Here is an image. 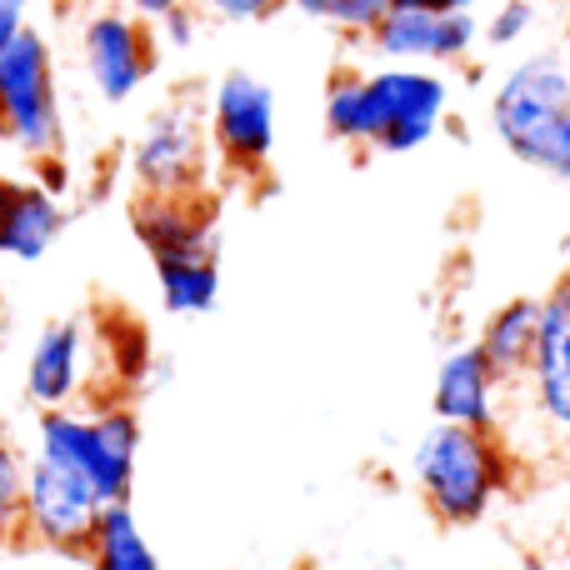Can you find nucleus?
Instances as JSON below:
<instances>
[{"instance_id":"nucleus-1","label":"nucleus","mask_w":570,"mask_h":570,"mask_svg":"<svg viewBox=\"0 0 570 570\" xmlns=\"http://www.w3.org/2000/svg\"><path fill=\"white\" fill-rule=\"evenodd\" d=\"M451 116V80L431 66H371L335 70L325 80L321 126L335 146L411 156L431 146Z\"/></svg>"},{"instance_id":"nucleus-2","label":"nucleus","mask_w":570,"mask_h":570,"mask_svg":"<svg viewBox=\"0 0 570 570\" xmlns=\"http://www.w3.org/2000/svg\"><path fill=\"white\" fill-rule=\"evenodd\" d=\"M521 455L501 431H471V425H425L411 445V485L431 521L465 531L481 525L505 495L515 491Z\"/></svg>"},{"instance_id":"nucleus-3","label":"nucleus","mask_w":570,"mask_h":570,"mask_svg":"<svg viewBox=\"0 0 570 570\" xmlns=\"http://www.w3.org/2000/svg\"><path fill=\"white\" fill-rule=\"evenodd\" d=\"M130 230L156 271L160 305L170 315H210L220 301V220L210 196L150 200L136 196Z\"/></svg>"},{"instance_id":"nucleus-4","label":"nucleus","mask_w":570,"mask_h":570,"mask_svg":"<svg viewBox=\"0 0 570 570\" xmlns=\"http://www.w3.org/2000/svg\"><path fill=\"white\" fill-rule=\"evenodd\" d=\"M491 130L521 166L570 186V60L561 50L521 56L491 90Z\"/></svg>"},{"instance_id":"nucleus-5","label":"nucleus","mask_w":570,"mask_h":570,"mask_svg":"<svg viewBox=\"0 0 570 570\" xmlns=\"http://www.w3.org/2000/svg\"><path fill=\"white\" fill-rule=\"evenodd\" d=\"M36 455L80 471L106 505L130 501L140 461V415L126 401H86L36 411Z\"/></svg>"},{"instance_id":"nucleus-6","label":"nucleus","mask_w":570,"mask_h":570,"mask_svg":"<svg viewBox=\"0 0 570 570\" xmlns=\"http://www.w3.org/2000/svg\"><path fill=\"white\" fill-rule=\"evenodd\" d=\"M216 150H210L206 106L166 100L146 116L140 136L130 140V180L136 196L150 200H200L210 196Z\"/></svg>"},{"instance_id":"nucleus-7","label":"nucleus","mask_w":570,"mask_h":570,"mask_svg":"<svg viewBox=\"0 0 570 570\" xmlns=\"http://www.w3.org/2000/svg\"><path fill=\"white\" fill-rule=\"evenodd\" d=\"M0 140H10L30 160L56 156L66 140L56 50L36 26L20 30V40L0 56Z\"/></svg>"},{"instance_id":"nucleus-8","label":"nucleus","mask_w":570,"mask_h":570,"mask_svg":"<svg viewBox=\"0 0 570 570\" xmlns=\"http://www.w3.org/2000/svg\"><path fill=\"white\" fill-rule=\"evenodd\" d=\"M206 130L216 166L236 180H266L276 160V90L256 70L230 66L206 96Z\"/></svg>"},{"instance_id":"nucleus-9","label":"nucleus","mask_w":570,"mask_h":570,"mask_svg":"<svg viewBox=\"0 0 570 570\" xmlns=\"http://www.w3.org/2000/svg\"><path fill=\"white\" fill-rule=\"evenodd\" d=\"M106 501L80 471L30 451L26 461V495H20V531H26V551H50L86 561V546L96 535V521Z\"/></svg>"},{"instance_id":"nucleus-10","label":"nucleus","mask_w":570,"mask_h":570,"mask_svg":"<svg viewBox=\"0 0 570 570\" xmlns=\"http://www.w3.org/2000/svg\"><path fill=\"white\" fill-rule=\"evenodd\" d=\"M156 30L130 16L126 6L90 10L80 20V70L106 106H126L130 96H140V86L156 76Z\"/></svg>"},{"instance_id":"nucleus-11","label":"nucleus","mask_w":570,"mask_h":570,"mask_svg":"<svg viewBox=\"0 0 570 570\" xmlns=\"http://www.w3.org/2000/svg\"><path fill=\"white\" fill-rule=\"evenodd\" d=\"M511 405H521L531 425H541L546 441L570 445V291L561 285L541 295V335Z\"/></svg>"},{"instance_id":"nucleus-12","label":"nucleus","mask_w":570,"mask_h":570,"mask_svg":"<svg viewBox=\"0 0 570 570\" xmlns=\"http://www.w3.org/2000/svg\"><path fill=\"white\" fill-rule=\"evenodd\" d=\"M481 46V16L475 10H385V20L371 30L365 50L385 66H465Z\"/></svg>"},{"instance_id":"nucleus-13","label":"nucleus","mask_w":570,"mask_h":570,"mask_svg":"<svg viewBox=\"0 0 570 570\" xmlns=\"http://www.w3.org/2000/svg\"><path fill=\"white\" fill-rule=\"evenodd\" d=\"M431 411H435V421H445V425L505 431V425H511V385H501V375L485 365L475 341H455V345H445V355L435 361Z\"/></svg>"},{"instance_id":"nucleus-14","label":"nucleus","mask_w":570,"mask_h":570,"mask_svg":"<svg viewBox=\"0 0 570 570\" xmlns=\"http://www.w3.org/2000/svg\"><path fill=\"white\" fill-rule=\"evenodd\" d=\"M90 351H96V335H90L86 315L46 321L26 355V401L36 405V411L80 405L86 401V385H90Z\"/></svg>"},{"instance_id":"nucleus-15","label":"nucleus","mask_w":570,"mask_h":570,"mask_svg":"<svg viewBox=\"0 0 570 570\" xmlns=\"http://www.w3.org/2000/svg\"><path fill=\"white\" fill-rule=\"evenodd\" d=\"M70 210L36 180H6L0 176V256L10 261H40L60 240Z\"/></svg>"},{"instance_id":"nucleus-16","label":"nucleus","mask_w":570,"mask_h":570,"mask_svg":"<svg viewBox=\"0 0 570 570\" xmlns=\"http://www.w3.org/2000/svg\"><path fill=\"white\" fill-rule=\"evenodd\" d=\"M535 335H541V295H511V301L491 305L481 331L471 335L475 351L485 355V365L501 375V385H511V395L531 371Z\"/></svg>"},{"instance_id":"nucleus-17","label":"nucleus","mask_w":570,"mask_h":570,"mask_svg":"<svg viewBox=\"0 0 570 570\" xmlns=\"http://www.w3.org/2000/svg\"><path fill=\"white\" fill-rule=\"evenodd\" d=\"M86 566L90 570H166L130 501H116L100 511L96 535L86 546Z\"/></svg>"},{"instance_id":"nucleus-18","label":"nucleus","mask_w":570,"mask_h":570,"mask_svg":"<svg viewBox=\"0 0 570 570\" xmlns=\"http://www.w3.org/2000/svg\"><path fill=\"white\" fill-rule=\"evenodd\" d=\"M26 461H30V451L20 445L16 425L0 415V551H26V531H20Z\"/></svg>"},{"instance_id":"nucleus-19","label":"nucleus","mask_w":570,"mask_h":570,"mask_svg":"<svg viewBox=\"0 0 570 570\" xmlns=\"http://www.w3.org/2000/svg\"><path fill=\"white\" fill-rule=\"evenodd\" d=\"M541 26V0H495L481 16V46L485 50H515Z\"/></svg>"},{"instance_id":"nucleus-20","label":"nucleus","mask_w":570,"mask_h":570,"mask_svg":"<svg viewBox=\"0 0 570 570\" xmlns=\"http://www.w3.org/2000/svg\"><path fill=\"white\" fill-rule=\"evenodd\" d=\"M385 20V6L381 0H331V10H325V26L335 30V36L345 40H371V30Z\"/></svg>"},{"instance_id":"nucleus-21","label":"nucleus","mask_w":570,"mask_h":570,"mask_svg":"<svg viewBox=\"0 0 570 570\" xmlns=\"http://www.w3.org/2000/svg\"><path fill=\"white\" fill-rule=\"evenodd\" d=\"M210 20H226V26H261V20H276L285 10V0H200Z\"/></svg>"},{"instance_id":"nucleus-22","label":"nucleus","mask_w":570,"mask_h":570,"mask_svg":"<svg viewBox=\"0 0 570 570\" xmlns=\"http://www.w3.org/2000/svg\"><path fill=\"white\" fill-rule=\"evenodd\" d=\"M196 36H200V16H196V6H176L166 20H156V46H170V50H190L196 46Z\"/></svg>"},{"instance_id":"nucleus-23","label":"nucleus","mask_w":570,"mask_h":570,"mask_svg":"<svg viewBox=\"0 0 570 570\" xmlns=\"http://www.w3.org/2000/svg\"><path fill=\"white\" fill-rule=\"evenodd\" d=\"M30 10H36V0H0V56H6L20 40V30L30 26Z\"/></svg>"},{"instance_id":"nucleus-24","label":"nucleus","mask_w":570,"mask_h":570,"mask_svg":"<svg viewBox=\"0 0 570 570\" xmlns=\"http://www.w3.org/2000/svg\"><path fill=\"white\" fill-rule=\"evenodd\" d=\"M36 186L50 190L56 200L70 190V166H66V156H60V150H56V156H40L36 160Z\"/></svg>"},{"instance_id":"nucleus-25","label":"nucleus","mask_w":570,"mask_h":570,"mask_svg":"<svg viewBox=\"0 0 570 570\" xmlns=\"http://www.w3.org/2000/svg\"><path fill=\"white\" fill-rule=\"evenodd\" d=\"M385 10H431V16H451V10H475V0H381Z\"/></svg>"},{"instance_id":"nucleus-26","label":"nucleus","mask_w":570,"mask_h":570,"mask_svg":"<svg viewBox=\"0 0 570 570\" xmlns=\"http://www.w3.org/2000/svg\"><path fill=\"white\" fill-rule=\"evenodd\" d=\"M176 6H186V0H126V10L136 20H146V26H156V20H166Z\"/></svg>"},{"instance_id":"nucleus-27","label":"nucleus","mask_w":570,"mask_h":570,"mask_svg":"<svg viewBox=\"0 0 570 570\" xmlns=\"http://www.w3.org/2000/svg\"><path fill=\"white\" fill-rule=\"evenodd\" d=\"M285 10H295V16L321 20V26H325V10H331V0H285Z\"/></svg>"},{"instance_id":"nucleus-28","label":"nucleus","mask_w":570,"mask_h":570,"mask_svg":"<svg viewBox=\"0 0 570 570\" xmlns=\"http://www.w3.org/2000/svg\"><path fill=\"white\" fill-rule=\"evenodd\" d=\"M515 570H561V566H556L551 551H525L521 561H515Z\"/></svg>"},{"instance_id":"nucleus-29","label":"nucleus","mask_w":570,"mask_h":570,"mask_svg":"<svg viewBox=\"0 0 570 570\" xmlns=\"http://www.w3.org/2000/svg\"><path fill=\"white\" fill-rule=\"evenodd\" d=\"M556 566H561V570H570V525H566V531H561V541H556Z\"/></svg>"},{"instance_id":"nucleus-30","label":"nucleus","mask_w":570,"mask_h":570,"mask_svg":"<svg viewBox=\"0 0 570 570\" xmlns=\"http://www.w3.org/2000/svg\"><path fill=\"white\" fill-rule=\"evenodd\" d=\"M556 285H561V291H570V250H566V266H561V281H556Z\"/></svg>"}]
</instances>
